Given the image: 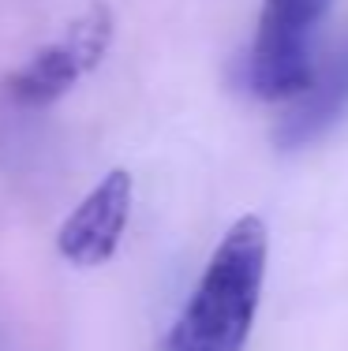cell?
<instances>
[{"mask_svg":"<svg viewBox=\"0 0 348 351\" xmlns=\"http://www.w3.org/2000/svg\"><path fill=\"white\" fill-rule=\"evenodd\" d=\"M348 112V53L334 56L326 68H314V79L292 97L288 112L281 116L277 138L281 149H303L337 128Z\"/></svg>","mask_w":348,"mask_h":351,"instance_id":"5","label":"cell"},{"mask_svg":"<svg viewBox=\"0 0 348 351\" xmlns=\"http://www.w3.org/2000/svg\"><path fill=\"white\" fill-rule=\"evenodd\" d=\"M131 217V176L124 169L109 172L60 224L56 247L76 265H102L120 247Z\"/></svg>","mask_w":348,"mask_h":351,"instance_id":"4","label":"cell"},{"mask_svg":"<svg viewBox=\"0 0 348 351\" xmlns=\"http://www.w3.org/2000/svg\"><path fill=\"white\" fill-rule=\"evenodd\" d=\"M329 0H266L244 60V86L262 101H292L314 79V34Z\"/></svg>","mask_w":348,"mask_h":351,"instance_id":"2","label":"cell"},{"mask_svg":"<svg viewBox=\"0 0 348 351\" xmlns=\"http://www.w3.org/2000/svg\"><path fill=\"white\" fill-rule=\"evenodd\" d=\"M109 12L105 8H94L86 19H79L76 27L68 30L60 41L45 45L41 53H34L19 71L8 79V94L12 101L27 105V108H41L53 105L60 94H68L79 82V75L90 68V64L102 60L105 45H109Z\"/></svg>","mask_w":348,"mask_h":351,"instance_id":"3","label":"cell"},{"mask_svg":"<svg viewBox=\"0 0 348 351\" xmlns=\"http://www.w3.org/2000/svg\"><path fill=\"white\" fill-rule=\"evenodd\" d=\"M266 224L240 217L221 236L165 351H244L266 280Z\"/></svg>","mask_w":348,"mask_h":351,"instance_id":"1","label":"cell"}]
</instances>
